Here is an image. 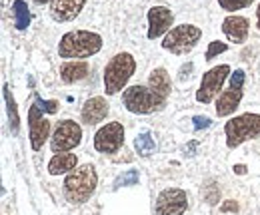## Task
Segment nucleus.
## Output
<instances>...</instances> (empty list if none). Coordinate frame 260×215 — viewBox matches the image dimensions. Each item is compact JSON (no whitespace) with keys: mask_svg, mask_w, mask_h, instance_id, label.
Masks as SVG:
<instances>
[{"mask_svg":"<svg viewBox=\"0 0 260 215\" xmlns=\"http://www.w3.org/2000/svg\"><path fill=\"white\" fill-rule=\"evenodd\" d=\"M102 50V36L90 30L66 32L58 42V56L64 60L90 58Z\"/></svg>","mask_w":260,"mask_h":215,"instance_id":"f257e3e1","label":"nucleus"},{"mask_svg":"<svg viewBox=\"0 0 260 215\" xmlns=\"http://www.w3.org/2000/svg\"><path fill=\"white\" fill-rule=\"evenodd\" d=\"M96 167L92 163H84V165H78L74 171H70L66 176L64 184H62V191H64L66 201H70L74 205H80V203H84L92 197V193L96 191Z\"/></svg>","mask_w":260,"mask_h":215,"instance_id":"f03ea898","label":"nucleus"},{"mask_svg":"<svg viewBox=\"0 0 260 215\" xmlns=\"http://www.w3.org/2000/svg\"><path fill=\"white\" fill-rule=\"evenodd\" d=\"M136 70V60L128 52H118L112 56L104 68V92L106 96H116L126 90V84Z\"/></svg>","mask_w":260,"mask_h":215,"instance_id":"7ed1b4c3","label":"nucleus"},{"mask_svg":"<svg viewBox=\"0 0 260 215\" xmlns=\"http://www.w3.org/2000/svg\"><path fill=\"white\" fill-rule=\"evenodd\" d=\"M122 104L130 114H140V116H148L154 114L158 110H162L166 106V98H162L154 88L146 86H130L122 92Z\"/></svg>","mask_w":260,"mask_h":215,"instance_id":"20e7f679","label":"nucleus"},{"mask_svg":"<svg viewBox=\"0 0 260 215\" xmlns=\"http://www.w3.org/2000/svg\"><path fill=\"white\" fill-rule=\"evenodd\" d=\"M224 136H226V148L234 150L242 146L248 140L260 138V114H240L234 116L224 123Z\"/></svg>","mask_w":260,"mask_h":215,"instance_id":"39448f33","label":"nucleus"},{"mask_svg":"<svg viewBox=\"0 0 260 215\" xmlns=\"http://www.w3.org/2000/svg\"><path fill=\"white\" fill-rule=\"evenodd\" d=\"M202 38V30L194 24H180L174 26L172 30L164 36L162 48L166 52L174 54V56H184L190 50H194V46Z\"/></svg>","mask_w":260,"mask_h":215,"instance_id":"423d86ee","label":"nucleus"},{"mask_svg":"<svg viewBox=\"0 0 260 215\" xmlns=\"http://www.w3.org/2000/svg\"><path fill=\"white\" fill-rule=\"evenodd\" d=\"M230 74H232V70L228 64L214 66L208 72H204L200 86H198V92H196V102H200V104L214 102L222 94V86H224L226 78H230Z\"/></svg>","mask_w":260,"mask_h":215,"instance_id":"0eeeda50","label":"nucleus"},{"mask_svg":"<svg viewBox=\"0 0 260 215\" xmlns=\"http://www.w3.org/2000/svg\"><path fill=\"white\" fill-rule=\"evenodd\" d=\"M80 142H82V127L72 120H62L54 127V134L50 138V150H52V154L70 152V150L78 148Z\"/></svg>","mask_w":260,"mask_h":215,"instance_id":"6e6552de","label":"nucleus"},{"mask_svg":"<svg viewBox=\"0 0 260 215\" xmlns=\"http://www.w3.org/2000/svg\"><path fill=\"white\" fill-rule=\"evenodd\" d=\"M188 209V195L180 187H166L158 193L154 203L156 215H184Z\"/></svg>","mask_w":260,"mask_h":215,"instance_id":"1a4fd4ad","label":"nucleus"},{"mask_svg":"<svg viewBox=\"0 0 260 215\" xmlns=\"http://www.w3.org/2000/svg\"><path fill=\"white\" fill-rule=\"evenodd\" d=\"M124 144V125L108 122L94 134V150L100 154H116Z\"/></svg>","mask_w":260,"mask_h":215,"instance_id":"9d476101","label":"nucleus"},{"mask_svg":"<svg viewBox=\"0 0 260 215\" xmlns=\"http://www.w3.org/2000/svg\"><path fill=\"white\" fill-rule=\"evenodd\" d=\"M28 136H30V148L34 152H40L42 146L46 144V140L50 138V122L42 116V110L38 108V104L34 102L28 110Z\"/></svg>","mask_w":260,"mask_h":215,"instance_id":"9b49d317","label":"nucleus"},{"mask_svg":"<svg viewBox=\"0 0 260 215\" xmlns=\"http://www.w3.org/2000/svg\"><path fill=\"white\" fill-rule=\"evenodd\" d=\"M148 18V40H156L160 36H166L168 32L172 30V22H174V14L170 12V8L166 6H152L146 14Z\"/></svg>","mask_w":260,"mask_h":215,"instance_id":"f8f14e48","label":"nucleus"},{"mask_svg":"<svg viewBox=\"0 0 260 215\" xmlns=\"http://www.w3.org/2000/svg\"><path fill=\"white\" fill-rule=\"evenodd\" d=\"M242 96H244V86H228L226 90H222V94L216 100V106H214L216 116L218 118L232 116L236 112V108L240 106Z\"/></svg>","mask_w":260,"mask_h":215,"instance_id":"ddd939ff","label":"nucleus"},{"mask_svg":"<svg viewBox=\"0 0 260 215\" xmlns=\"http://www.w3.org/2000/svg\"><path fill=\"white\" fill-rule=\"evenodd\" d=\"M86 0H50V16L56 22H72L84 8Z\"/></svg>","mask_w":260,"mask_h":215,"instance_id":"4468645a","label":"nucleus"},{"mask_svg":"<svg viewBox=\"0 0 260 215\" xmlns=\"http://www.w3.org/2000/svg\"><path fill=\"white\" fill-rule=\"evenodd\" d=\"M222 32L230 42L234 44H244L246 38H248V32H250V24L244 16H238V14H228L226 18L222 20Z\"/></svg>","mask_w":260,"mask_h":215,"instance_id":"2eb2a0df","label":"nucleus"},{"mask_svg":"<svg viewBox=\"0 0 260 215\" xmlns=\"http://www.w3.org/2000/svg\"><path fill=\"white\" fill-rule=\"evenodd\" d=\"M108 110H110V104L106 102V98L94 96V98L84 102L80 118H82V122L86 123V125H94V123H100L108 116Z\"/></svg>","mask_w":260,"mask_h":215,"instance_id":"dca6fc26","label":"nucleus"},{"mask_svg":"<svg viewBox=\"0 0 260 215\" xmlns=\"http://www.w3.org/2000/svg\"><path fill=\"white\" fill-rule=\"evenodd\" d=\"M88 72H90V66L86 60H66L60 66V80L64 84H74V82L84 80Z\"/></svg>","mask_w":260,"mask_h":215,"instance_id":"f3484780","label":"nucleus"},{"mask_svg":"<svg viewBox=\"0 0 260 215\" xmlns=\"http://www.w3.org/2000/svg\"><path fill=\"white\" fill-rule=\"evenodd\" d=\"M78 167V157L76 154L70 152H60L54 154L48 161V174L50 176H62V174H70Z\"/></svg>","mask_w":260,"mask_h":215,"instance_id":"a211bd4d","label":"nucleus"},{"mask_svg":"<svg viewBox=\"0 0 260 215\" xmlns=\"http://www.w3.org/2000/svg\"><path fill=\"white\" fill-rule=\"evenodd\" d=\"M148 86L154 88V90L160 94L162 98H166V100H168V96L172 92V82H170V76H168V72H166L164 68H154V70L150 72V76H148Z\"/></svg>","mask_w":260,"mask_h":215,"instance_id":"6ab92c4d","label":"nucleus"},{"mask_svg":"<svg viewBox=\"0 0 260 215\" xmlns=\"http://www.w3.org/2000/svg\"><path fill=\"white\" fill-rule=\"evenodd\" d=\"M12 14H14V26L18 30H26L30 24V10L24 0H14L12 2Z\"/></svg>","mask_w":260,"mask_h":215,"instance_id":"aec40b11","label":"nucleus"},{"mask_svg":"<svg viewBox=\"0 0 260 215\" xmlns=\"http://www.w3.org/2000/svg\"><path fill=\"white\" fill-rule=\"evenodd\" d=\"M134 150L136 154L142 155V157H150V155L156 152V144H154V138L150 132H142L134 138Z\"/></svg>","mask_w":260,"mask_h":215,"instance_id":"412c9836","label":"nucleus"},{"mask_svg":"<svg viewBox=\"0 0 260 215\" xmlns=\"http://www.w3.org/2000/svg\"><path fill=\"white\" fill-rule=\"evenodd\" d=\"M4 100H6V110H8L10 130H12V134H18V127H20V118H18V110H16V104H14V98H12V94H10L8 84L4 86Z\"/></svg>","mask_w":260,"mask_h":215,"instance_id":"4be33fe9","label":"nucleus"},{"mask_svg":"<svg viewBox=\"0 0 260 215\" xmlns=\"http://www.w3.org/2000/svg\"><path fill=\"white\" fill-rule=\"evenodd\" d=\"M254 0H218V6L222 8V10H226L230 14H234L236 10H242V8H246V6H250Z\"/></svg>","mask_w":260,"mask_h":215,"instance_id":"5701e85b","label":"nucleus"},{"mask_svg":"<svg viewBox=\"0 0 260 215\" xmlns=\"http://www.w3.org/2000/svg\"><path fill=\"white\" fill-rule=\"evenodd\" d=\"M138 180H140V176H138V171H136V169H126V171H122V174L116 178V182H114V187L136 185V184H138Z\"/></svg>","mask_w":260,"mask_h":215,"instance_id":"b1692460","label":"nucleus"},{"mask_svg":"<svg viewBox=\"0 0 260 215\" xmlns=\"http://www.w3.org/2000/svg\"><path fill=\"white\" fill-rule=\"evenodd\" d=\"M228 50V44L226 42H218V40H214V42H210L208 44V50H206V54H204V60H212V58H216L218 54H224Z\"/></svg>","mask_w":260,"mask_h":215,"instance_id":"393cba45","label":"nucleus"},{"mask_svg":"<svg viewBox=\"0 0 260 215\" xmlns=\"http://www.w3.org/2000/svg\"><path fill=\"white\" fill-rule=\"evenodd\" d=\"M36 104H38V108L42 110V112H46V114H56L58 112V102H46V100H42L40 96H36Z\"/></svg>","mask_w":260,"mask_h":215,"instance_id":"a878e982","label":"nucleus"},{"mask_svg":"<svg viewBox=\"0 0 260 215\" xmlns=\"http://www.w3.org/2000/svg\"><path fill=\"white\" fill-rule=\"evenodd\" d=\"M192 122H194V130L198 132V130H206V127H210L212 120H210L208 116H194Z\"/></svg>","mask_w":260,"mask_h":215,"instance_id":"bb28decb","label":"nucleus"},{"mask_svg":"<svg viewBox=\"0 0 260 215\" xmlns=\"http://www.w3.org/2000/svg\"><path fill=\"white\" fill-rule=\"evenodd\" d=\"M190 70H192V64H188V66H182V70H180V80L188 78V76H190V74H188Z\"/></svg>","mask_w":260,"mask_h":215,"instance_id":"cd10ccee","label":"nucleus"},{"mask_svg":"<svg viewBox=\"0 0 260 215\" xmlns=\"http://www.w3.org/2000/svg\"><path fill=\"white\" fill-rule=\"evenodd\" d=\"M232 169H234V174H238V176H244V174H246V165H242V163H236Z\"/></svg>","mask_w":260,"mask_h":215,"instance_id":"c85d7f7f","label":"nucleus"},{"mask_svg":"<svg viewBox=\"0 0 260 215\" xmlns=\"http://www.w3.org/2000/svg\"><path fill=\"white\" fill-rule=\"evenodd\" d=\"M230 209H234V211H236V209H238V207H236V203H224V205H222V211H230Z\"/></svg>","mask_w":260,"mask_h":215,"instance_id":"c756f323","label":"nucleus"},{"mask_svg":"<svg viewBox=\"0 0 260 215\" xmlns=\"http://www.w3.org/2000/svg\"><path fill=\"white\" fill-rule=\"evenodd\" d=\"M256 28L260 30V4H258V8H256Z\"/></svg>","mask_w":260,"mask_h":215,"instance_id":"7c9ffc66","label":"nucleus"},{"mask_svg":"<svg viewBox=\"0 0 260 215\" xmlns=\"http://www.w3.org/2000/svg\"><path fill=\"white\" fill-rule=\"evenodd\" d=\"M36 4H46V2H50V0H34Z\"/></svg>","mask_w":260,"mask_h":215,"instance_id":"2f4dec72","label":"nucleus"}]
</instances>
